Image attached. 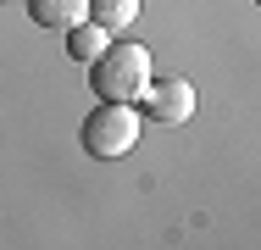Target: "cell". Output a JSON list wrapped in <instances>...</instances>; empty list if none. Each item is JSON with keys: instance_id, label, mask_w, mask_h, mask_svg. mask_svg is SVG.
Returning a JSON list of instances; mask_svg holds the SVG:
<instances>
[{"instance_id": "6da1fadb", "label": "cell", "mask_w": 261, "mask_h": 250, "mask_svg": "<svg viewBox=\"0 0 261 250\" xmlns=\"http://www.w3.org/2000/svg\"><path fill=\"white\" fill-rule=\"evenodd\" d=\"M89 84H95V95L100 100H122V106H134V100L150 89V50L134 45V39H106V50L89 61Z\"/></svg>"}, {"instance_id": "7a4b0ae2", "label": "cell", "mask_w": 261, "mask_h": 250, "mask_svg": "<svg viewBox=\"0 0 261 250\" xmlns=\"http://www.w3.org/2000/svg\"><path fill=\"white\" fill-rule=\"evenodd\" d=\"M78 139H84L89 156L117 161V156H128V150L139 145V111H134V106H122V100H100V106L84 117Z\"/></svg>"}, {"instance_id": "3957f363", "label": "cell", "mask_w": 261, "mask_h": 250, "mask_svg": "<svg viewBox=\"0 0 261 250\" xmlns=\"http://www.w3.org/2000/svg\"><path fill=\"white\" fill-rule=\"evenodd\" d=\"M145 117L150 122H189L195 117V84L189 78H150V89H145Z\"/></svg>"}, {"instance_id": "277c9868", "label": "cell", "mask_w": 261, "mask_h": 250, "mask_svg": "<svg viewBox=\"0 0 261 250\" xmlns=\"http://www.w3.org/2000/svg\"><path fill=\"white\" fill-rule=\"evenodd\" d=\"M28 17L39 22V28H72V22H84L89 17V0H28Z\"/></svg>"}, {"instance_id": "5b68a950", "label": "cell", "mask_w": 261, "mask_h": 250, "mask_svg": "<svg viewBox=\"0 0 261 250\" xmlns=\"http://www.w3.org/2000/svg\"><path fill=\"white\" fill-rule=\"evenodd\" d=\"M106 39H111V34H106L100 22H95V17H84V22H72V28H67V56H72V61H95V56L106 50Z\"/></svg>"}, {"instance_id": "8992f818", "label": "cell", "mask_w": 261, "mask_h": 250, "mask_svg": "<svg viewBox=\"0 0 261 250\" xmlns=\"http://www.w3.org/2000/svg\"><path fill=\"white\" fill-rule=\"evenodd\" d=\"M89 17L106 34H122L128 22H139V0H89Z\"/></svg>"}]
</instances>
